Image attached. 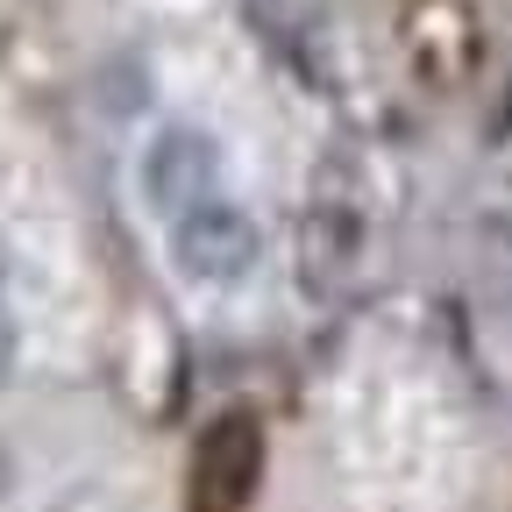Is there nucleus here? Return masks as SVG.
I'll return each instance as SVG.
<instances>
[{"label": "nucleus", "mask_w": 512, "mask_h": 512, "mask_svg": "<svg viewBox=\"0 0 512 512\" xmlns=\"http://www.w3.org/2000/svg\"><path fill=\"white\" fill-rule=\"evenodd\" d=\"M22 349V271H15V249L0 242V370L15 363Z\"/></svg>", "instance_id": "obj_2"}, {"label": "nucleus", "mask_w": 512, "mask_h": 512, "mask_svg": "<svg viewBox=\"0 0 512 512\" xmlns=\"http://www.w3.org/2000/svg\"><path fill=\"white\" fill-rule=\"evenodd\" d=\"M128 200H136L164 278L200 299L228 306L249 299L271 271V221L249 185V157L207 114H164L143 128L128 157Z\"/></svg>", "instance_id": "obj_1"}]
</instances>
